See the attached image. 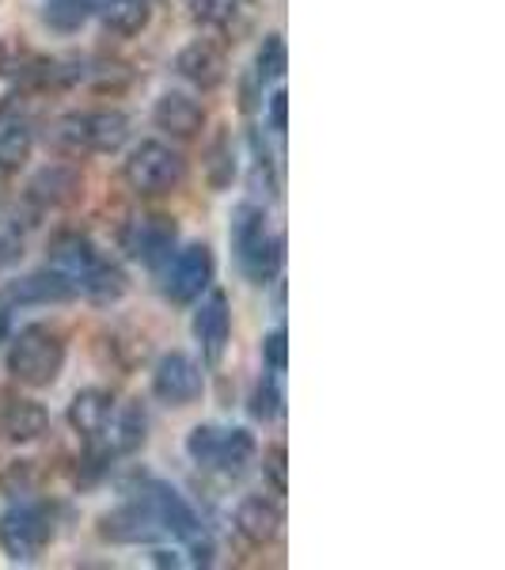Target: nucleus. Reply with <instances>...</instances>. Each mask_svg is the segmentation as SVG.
Instances as JSON below:
<instances>
[{
  "label": "nucleus",
  "instance_id": "nucleus-5",
  "mask_svg": "<svg viewBox=\"0 0 505 570\" xmlns=\"http://www.w3.org/2000/svg\"><path fill=\"white\" fill-rule=\"evenodd\" d=\"M126 183L137 195H168L187 179V160L164 141H141L126 156Z\"/></svg>",
  "mask_w": 505,
  "mask_h": 570
},
{
  "label": "nucleus",
  "instance_id": "nucleus-31",
  "mask_svg": "<svg viewBox=\"0 0 505 570\" xmlns=\"http://www.w3.org/2000/svg\"><path fill=\"white\" fill-rule=\"evenodd\" d=\"M263 357H266V365H270L274 373L286 370V362H289L286 331H270V335H266V343H263Z\"/></svg>",
  "mask_w": 505,
  "mask_h": 570
},
{
  "label": "nucleus",
  "instance_id": "nucleus-22",
  "mask_svg": "<svg viewBox=\"0 0 505 570\" xmlns=\"http://www.w3.org/2000/svg\"><path fill=\"white\" fill-rule=\"evenodd\" d=\"M96 263H99V252L88 236H61V240L53 244V266H58L61 274H69L72 282L85 278Z\"/></svg>",
  "mask_w": 505,
  "mask_h": 570
},
{
  "label": "nucleus",
  "instance_id": "nucleus-34",
  "mask_svg": "<svg viewBox=\"0 0 505 570\" xmlns=\"http://www.w3.org/2000/svg\"><path fill=\"white\" fill-rule=\"evenodd\" d=\"M270 126L278 134H286V126H289V96L286 91H274L270 96Z\"/></svg>",
  "mask_w": 505,
  "mask_h": 570
},
{
  "label": "nucleus",
  "instance_id": "nucleus-32",
  "mask_svg": "<svg viewBox=\"0 0 505 570\" xmlns=\"http://www.w3.org/2000/svg\"><path fill=\"white\" fill-rule=\"evenodd\" d=\"M232 171H236L232 153H228V141L220 137V141L214 145V164H209V179H214L217 187H225V183H232Z\"/></svg>",
  "mask_w": 505,
  "mask_h": 570
},
{
  "label": "nucleus",
  "instance_id": "nucleus-29",
  "mask_svg": "<svg viewBox=\"0 0 505 570\" xmlns=\"http://www.w3.org/2000/svg\"><path fill=\"white\" fill-rule=\"evenodd\" d=\"M20 255H23L20 225H16V220H8V217H0V271H4V266H12V263H20Z\"/></svg>",
  "mask_w": 505,
  "mask_h": 570
},
{
  "label": "nucleus",
  "instance_id": "nucleus-10",
  "mask_svg": "<svg viewBox=\"0 0 505 570\" xmlns=\"http://www.w3.org/2000/svg\"><path fill=\"white\" fill-rule=\"evenodd\" d=\"M0 297L8 305H66V301L77 297V282L69 274H61L58 266H46V271H34L27 278L12 282Z\"/></svg>",
  "mask_w": 505,
  "mask_h": 570
},
{
  "label": "nucleus",
  "instance_id": "nucleus-30",
  "mask_svg": "<svg viewBox=\"0 0 505 570\" xmlns=\"http://www.w3.org/2000/svg\"><path fill=\"white\" fill-rule=\"evenodd\" d=\"M278 403H281V395L274 389V381H259V389L251 392V419L270 422L278 415Z\"/></svg>",
  "mask_w": 505,
  "mask_h": 570
},
{
  "label": "nucleus",
  "instance_id": "nucleus-35",
  "mask_svg": "<svg viewBox=\"0 0 505 570\" xmlns=\"http://www.w3.org/2000/svg\"><path fill=\"white\" fill-rule=\"evenodd\" d=\"M8 335H12V305L0 297V346L8 343Z\"/></svg>",
  "mask_w": 505,
  "mask_h": 570
},
{
  "label": "nucleus",
  "instance_id": "nucleus-13",
  "mask_svg": "<svg viewBox=\"0 0 505 570\" xmlns=\"http://www.w3.org/2000/svg\"><path fill=\"white\" fill-rule=\"evenodd\" d=\"M152 122L160 126L164 134L187 141V137H195L201 126H206V110H201L190 96H182V91H168V96L156 99Z\"/></svg>",
  "mask_w": 505,
  "mask_h": 570
},
{
  "label": "nucleus",
  "instance_id": "nucleus-33",
  "mask_svg": "<svg viewBox=\"0 0 505 570\" xmlns=\"http://www.w3.org/2000/svg\"><path fill=\"white\" fill-rule=\"evenodd\" d=\"M263 468H266V475H270V483L278 487V491H286V487H289V480H286V449H281V445L266 449Z\"/></svg>",
  "mask_w": 505,
  "mask_h": 570
},
{
  "label": "nucleus",
  "instance_id": "nucleus-4",
  "mask_svg": "<svg viewBox=\"0 0 505 570\" xmlns=\"http://www.w3.org/2000/svg\"><path fill=\"white\" fill-rule=\"evenodd\" d=\"M145 499L152 502V510H156V518H160L164 532H171L176 540H182L190 556H195L198 567L214 563V551H217L214 548V537H209V532L201 529V521L195 518V510H190V505L182 502V494L176 491V487L152 480L149 487H145Z\"/></svg>",
  "mask_w": 505,
  "mask_h": 570
},
{
  "label": "nucleus",
  "instance_id": "nucleus-7",
  "mask_svg": "<svg viewBox=\"0 0 505 570\" xmlns=\"http://www.w3.org/2000/svg\"><path fill=\"white\" fill-rule=\"evenodd\" d=\"M152 392H156V400L168 403V407H190V403L206 392L198 362L182 351L164 354L152 370Z\"/></svg>",
  "mask_w": 505,
  "mask_h": 570
},
{
  "label": "nucleus",
  "instance_id": "nucleus-1",
  "mask_svg": "<svg viewBox=\"0 0 505 570\" xmlns=\"http://www.w3.org/2000/svg\"><path fill=\"white\" fill-rule=\"evenodd\" d=\"M232 252L240 259V271L251 278L255 285H266L274 274L281 271V259H286V244L281 236L270 233L266 225V214L259 206H240L232 217Z\"/></svg>",
  "mask_w": 505,
  "mask_h": 570
},
{
  "label": "nucleus",
  "instance_id": "nucleus-26",
  "mask_svg": "<svg viewBox=\"0 0 505 570\" xmlns=\"http://www.w3.org/2000/svg\"><path fill=\"white\" fill-rule=\"evenodd\" d=\"M286 66H289L286 39H281V35H266L263 46H259V53H255V72H259V80L286 77Z\"/></svg>",
  "mask_w": 505,
  "mask_h": 570
},
{
  "label": "nucleus",
  "instance_id": "nucleus-23",
  "mask_svg": "<svg viewBox=\"0 0 505 570\" xmlns=\"http://www.w3.org/2000/svg\"><path fill=\"white\" fill-rule=\"evenodd\" d=\"M255 456V438L247 434V430H225V438H220V453H217V468L214 472H225V475H244L247 464H251Z\"/></svg>",
  "mask_w": 505,
  "mask_h": 570
},
{
  "label": "nucleus",
  "instance_id": "nucleus-24",
  "mask_svg": "<svg viewBox=\"0 0 505 570\" xmlns=\"http://www.w3.org/2000/svg\"><path fill=\"white\" fill-rule=\"evenodd\" d=\"M145 430H149V419H145L141 403L126 407L122 419H118V426H115V453H133V449L145 441Z\"/></svg>",
  "mask_w": 505,
  "mask_h": 570
},
{
  "label": "nucleus",
  "instance_id": "nucleus-18",
  "mask_svg": "<svg viewBox=\"0 0 505 570\" xmlns=\"http://www.w3.org/2000/svg\"><path fill=\"white\" fill-rule=\"evenodd\" d=\"M0 426H4L8 441H20V445H27V441H39L46 430H50V415H46L42 403L16 400V403H8Z\"/></svg>",
  "mask_w": 505,
  "mask_h": 570
},
{
  "label": "nucleus",
  "instance_id": "nucleus-11",
  "mask_svg": "<svg viewBox=\"0 0 505 570\" xmlns=\"http://www.w3.org/2000/svg\"><path fill=\"white\" fill-rule=\"evenodd\" d=\"M228 331H232V316H228V297L220 289H214L198 305V312H195V338H198V346H201V354H206L209 365H217L220 357H225Z\"/></svg>",
  "mask_w": 505,
  "mask_h": 570
},
{
  "label": "nucleus",
  "instance_id": "nucleus-8",
  "mask_svg": "<svg viewBox=\"0 0 505 570\" xmlns=\"http://www.w3.org/2000/svg\"><path fill=\"white\" fill-rule=\"evenodd\" d=\"M209 282H214V252L206 244H190L176 255L164 289L176 305H190L209 289Z\"/></svg>",
  "mask_w": 505,
  "mask_h": 570
},
{
  "label": "nucleus",
  "instance_id": "nucleus-25",
  "mask_svg": "<svg viewBox=\"0 0 505 570\" xmlns=\"http://www.w3.org/2000/svg\"><path fill=\"white\" fill-rule=\"evenodd\" d=\"M96 0H50L46 4V23L58 27V31H77L80 23H88Z\"/></svg>",
  "mask_w": 505,
  "mask_h": 570
},
{
  "label": "nucleus",
  "instance_id": "nucleus-14",
  "mask_svg": "<svg viewBox=\"0 0 505 570\" xmlns=\"http://www.w3.org/2000/svg\"><path fill=\"white\" fill-rule=\"evenodd\" d=\"M236 532L247 540V544H270L281 532V510L278 502L263 499V494H247V499L236 505Z\"/></svg>",
  "mask_w": 505,
  "mask_h": 570
},
{
  "label": "nucleus",
  "instance_id": "nucleus-21",
  "mask_svg": "<svg viewBox=\"0 0 505 570\" xmlns=\"http://www.w3.org/2000/svg\"><path fill=\"white\" fill-rule=\"evenodd\" d=\"M152 20V0H103V23L115 35H141Z\"/></svg>",
  "mask_w": 505,
  "mask_h": 570
},
{
  "label": "nucleus",
  "instance_id": "nucleus-15",
  "mask_svg": "<svg viewBox=\"0 0 505 570\" xmlns=\"http://www.w3.org/2000/svg\"><path fill=\"white\" fill-rule=\"evenodd\" d=\"M176 72L182 80H190L195 88L209 91L225 80V53H220L214 42H190L187 50H179Z\"/></svg>",
  "mask_w": 505,
  "mask_h": 570
},
{
  "label": "nucleus",
  "instance_id": "nucleus-20",
  "mask_svg": "<svg viewBox=\"0 0 505 570\" xmlns=\"http://www.w3.org/2000/svg\"><path fill=\"white\" fill-rule=\"evenodd\" d=\"M80 190V176L66 164H53V168H42L39 176L31 179V198L42 202V206H61V202L77 198Z\"/></svg>",
  "mask_w": 505,
  "mask_h": 570
},
{
  "label": "nucleus",
  "instance_id": "nucleus-12",
  "mask_svg": "<svg viewBox=\"0 0 505 570\" xmlns=\"http://www.w3.org/2000/svg\"><path fill=\"white\" fill-rule=\"evenodd\" d=\"M160 532H164V525L145 494L137 502L122 505V510H115L103 518V537L118 540V544H141V540H156Z\"/></svg>",
  "mask_w": 505,
  "mask_h": 570
},
{
  "label": "nucleus",
  "instance_id": "nucleus-16",
  "mask_svg": "<svg viewBox=\"0 0 505 570\" xmlns=\"http://www.w3.org/2000/svg\"><path fill=\"white\" fill-rule=\"evenodd\" d=\"M110 415H115V403H110V395L99 389H80L69 403V426L85 438L103 434Z\"/></svg>",
  "mask_w": 505,
  "mask_h": 570
},
{
  "label": "nucleus",
  "instance_id": "nucleus-2",
  "mask_svg": "<svg viewBox=\"0 0 505 570\" xmlns=\"http://www.w3.org/2000/svg\"><path fill=\"white\" fill-rule=\"evenodd\" d=\"M61 365H66V343L42 324L23 327L16 335L12 351H8V373L20 384H27V389L53 384L61 376Z\"/></svg>",
  "mask_w": 505,
  "mask_h": 570
},
{
  "label": "nucleus",
  "instance_id": "nucleus-19",
  "mask_svg": "<svg viewBox=\"0 0 505 570\" xmlns=\"http://www.w3.org/2000/svg\"><path fill=\"white\" fill-rule=\"evenodd\" d=\"M126 274L118 271L115 263H103L99 259L91 271L85 274V278L77 282V289L85 293V297L91 301V305H115V301H122L126 297Z\"/></svg>",
  "mask_w": 505,
  "mask_h": 570
},
{
  "label": "nucleus",
  "instance_id": "nucleus-28",
  "mask_svg": "<svg viewBox=\"0 0 505 570\" xmlns=\"http://www.w3.org/2000/svg\"><path fill=\"white\" fill-rule=\"evenodd\" d=\"M190 12H195V20H201V23L225 27L236 12H240V0H190Z\"/></svg>",
  "mask_w": 505,
  "mask_h": 570
},
{
  "label": "nucleus",
  "instance_id": "nucleus-9",
  "mask_svg": "<svg viewBox=\"0 0 505 570\" xmlns=\"http://www.w3.org/2000/svg\"><path fill=\"white\" fill-rule=\"evenodd\" d=\"M176 236H179L176 220L152 214V217H133L130 225H126L122 240H126V252H130L133 259L156 266V263H164L171 255V247H176Z\"/></svg>",
  "mask_w": 505,
  "mask_h": 570
},
{
  "label": "nucleus",
  "instance_id": "nucleus-27",
  "mask_svg": "<svg viewBox=\"0 0 505 570\" xmlns=\"http://www.w3.org/2000/svg\"><path fill=\"white\" fill-rule=\"evenodd\" d=\"M220 438H225V430H217V426H195V430H190V438H187L190 461L201 464V468H217Z\"/></svg>",
  "mask_w": 505,
  "mask_h": 570
},
{
  "label": "nucleus",
  "instance_id": "nucleus-6",
  "mask_svg": "<svg viewBox=\"0 0 505 570\" xmlns=\"http://www.w3.org/2000/svg\"><path fill=\"white\" fill-rule=\"evenodd\" d=\"M53 525L39 505H12L0 518V548L12 563H34L42 556V548L50 544Z\"/></svg>",
  "mask_w": 505,
  "mask_h": 570
},
{
  "label": "nucleus",
  "instance_id": "nucleus-17",
  "mask_svg": "<svg viewBox=\"0 0 505 570\" xmlns=\"http://www.w3.org/2000/svg\"><path fill=\"white\" fill-rule=\"evenodd\" d=\"M34 153V130L20 115H0V171H20Z\"/></svg>",
  "mask_w": 505,
  "mask_h": 570
},
{
  "label": "nucleus",
  "instance_id": "nucleus-3",
  "mask_svg": "<svg viewBox=\"0 0 505 570\" xmlns=\"http://www.w3.org/2000/svg\"><path fill=\"white\" fill-rule=\"evenodd\" d=\"M58 145L69 153H118L130 141V118L122 110H88L58 122Z\"/></svg>",
  "mask_w": 505,
  "mask_h": 570
}]
</instances>
